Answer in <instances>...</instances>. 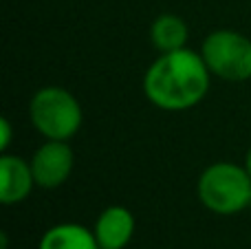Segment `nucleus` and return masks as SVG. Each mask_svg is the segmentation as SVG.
I'll list each match as a JSON object with an SVG mask.
<instances>
[{"instance_id":"obj_1","label":"nucleus","mask_w":251,"mask_h":249,"mask_svg":"<svg viewBox=\"0 0 251 249\" xmlns=\"http://www.w3.org/2000/svg\"><path fill=\"white\" fill-rule=\"evenodd\" d=\"M212 77L201 51L178 49L159 53L143 73V95L163 113H185L207 97Z\"/></svg>"},{"instance_id":"obj_2","label":"nucleus","mask_w":251,"mask_h":249,"mask_svg":"<svg viewBox=\"0 0 251 249\" xmlns=\"http://www.w3.org/2000/svg\"><path fill=\"white\" fill-rule=\"evenodd\" d=\"M196 194L205 210L218 216H236L249 210L251 176L243 163L216 161L201 172Z\"/></svg>"},{"instance_id":"obj_3","label":"nucleus","mask_w":251,"mask_h":249,"mask_svg":"<svg viewBox=\"0 0 251 249\" xmlns=\"http://www.w3.org/2000/svg\"><path fill=\"white\" fill-rule=\"evenodd\" d=\"M29 122L42 139L71 141L84 124V110L69 88L49 84L31 95Z\"/></svg>"},{"instance_id":"obj_4","label":"nucleus","mask_w":251,"mask_h":249,"mask_svg":"<svg viewBox=\"0 0 251 249\" xmlns=\"http://www.w3.org/2000/svg\"><path fill=\"white\" fill-rule=\"evenodd\" d=\"M201 55L209 73L223 82L251 79V38L236 29H216L205 35Z\"/></svg>"},{"instance_id":"obj_5","label":"nucleus","mask_w":251,"mask_h":249,"mask_svg":"<svg viewBox=\"0 0 251 249\" xmlns=\"http://www.w3.org/2000/svg\"><path fill=\"white\" fill-rule=\"evenodd\" d=\"M31 170L35 185L42 190H57L69 181L75 168V152L69 141L44 139L31 154Z\"/></svg>"},{"instance_id":"obj_6","label":"nucleus","mask_w":251,"mask_h":249,"mask_svg":"<svg viewBox=\"0 0 251 249\" xmlns=\"http://www.w3.org/2000/svg\"><path fill=\"white\" fill-rule=\"evenodd\" d=\"M33 188L38 185L29 159L11 152L0 154V203L20 205L31 197Z\"/></svg>"},{"instance_id":"obj_7","label":"nucleus","mask_w":251,"mask_h":249,"mask_svg":"<svg viewBox=\"0 0 251 249\" xmlns=\"http://www.w3.org/2000/svg\"><path fill=\"white\" fill-rule=\"evenodd\" d=\"M137 229V219L126 205H108L97 214L93 232L100 249H126Z\"/></svg>"},{"instance_id":"obj_8","label":"nucleus","mask_w":251,"mask_h":249,"mask_svg":"<svg viewBox=\"0 0 251 249\" xmlns=\"http://www.w3.org/2000/svg\"><path fill=\"white\" fill-rule=\"evenodd\" d=\"M38 249H100V243L86 225L57 223L42 234Z\"/></svg>"},{"instance_id":"obj_9","label":"nucleus","mask_w":251,"mask_h":249,"mask_svg":"<svg viewBox=\"0 0 251 249\" xmlns=\"http://www.w3.org/2000/svg\"><path fill=\"white\" fill-rule=\"evenodd\" d=\"M187 38H190V26L176 13H159L150 25V42L159 53L185 49Z\"/></svg>"},{"instance_id":"obj_10","label":"nucleus","mask_w":251,"mask_h":249,"mask_svg":"<svg viewBox=\"0 0 251 249\" xmlns=\"http://www.w3.org/2000/svg\"><path fill=\"white\" fill-rule=\"evenodd\" d=\"M11 141H13V126L7 117L0 119V154L9 152L11 148Z\"/></svg>"},{"instance_id":"obj_11","label":"nucleus","mask_w":251,"mask_h":249,"mask_svg":"<svg viewBox=\"0 0 251 249\" xmlns=\"http://www.w3.org/2000/svg\"><path fill=\"white\" fill-rule=\"evenodd\" d=\"M243 166L247 168V172H249V176H251V146L247 148V152H245V161H243Z\"/></svg>"},{"instance_id":"obj_12","label":"nucleus","mask_w":251,"mask_h":249,"mask_svg":"<svg viewBox=\"0 0 251 249\" xmlns=\"http://www.w3.org/2000/svg\"><path fill=\"white\" fill-rule=\"evenodd\" d=\"M249 212H251V201H249Z\"/></svg>"}]
</instances>
